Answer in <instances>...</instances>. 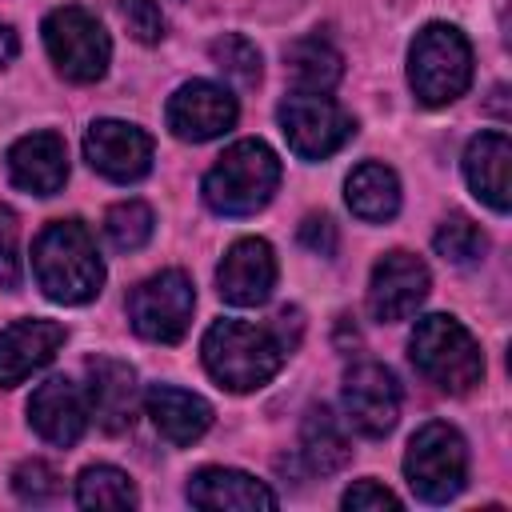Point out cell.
Wrapping results in <instances>:
<instances>
[{"label": "cell", "instance_id": "obj_1", "mask_svg": "<svg viewBox=\"0 0 512 512\" xmlns=\"http://www.w3.org/2000/svg\"><path fill=\"white\" fill-rule=\"evenodd\" d=\"M292 316L296 312L284 308L276 316V324L216 320L200 340V356H204L208 376L228 392H256L260 384H268L284 368V360L296 344V336H288Z\"/></svg>", "mask_w": 512, "mask_h": 512}, {"label": "cell", "instance_id": "obj_2", "mask_svg": "<svg viewBox=\"0 0 512 512\" xmlns=\"http://www.w3.org/2000/svg\"><path fill=\"white\" fill-rule=\"evenodd\" d=\"M32 276L56 304H88L104 284V260L80 220H52L32 244Z\"/></svg>", "mask_w": 512, "mask_h": 512}, {"label": "cell", "instance_id": "obj_3", "mask_svg": "<svg viewBox=\"0 0 512 512\" xmlns=\"http://www.w3.org/2000/svg\"><path fill=\"white\" fill-rule=\"evenodd\" d=\"M408 356H412V368L428 384H436L440 392H452V396H464L484 380L480 344L456 316H444V312L416 320V328L408 336Z\"/></svg>", "mask_w": 512, "mask_h": 512}, {"label": "cell", "instance_id": "obj_4", "mask_svg": "<svg viewBox=\"0 0 512 512\" xmlns=\"http://www.w3.org/2000/svg\"><path fill=\"white\" fill-rule=\"evenodd\" d=\"M280 184V160L264 140H236L208 168L200 192L204 204L220 216H252L260 212Z\"/></svg>", "mask_w": 512, "mask_h": 512}, {"label": "cell", "instance_id": "obj_5", "mask_svg": "<svg viewBox=\"0 0 512 512\" xmlns=\"http://www.w3.org/2000/svg\"><path fill=\"white\" fill-rule=\"evenodd\" d=\"M408 84L420 104L440 108L472 84V44L456 24H424L408 48Z\"/></svg>", "mask_w": 512, "mask_h": 512}, {"label": "cell", "instance_id": "obj_6", "mask_svg": "<svg viewBox=\"0 0 512 512\" xmlns=\"http://www.w3.org/2000/svg\"><path fill=\"white\" fill-rule=\"evenodd\" d=\"M404 480L424 504H448L452 496H460L468 484L464 436L444 420L420 424L404 452Z\"/></svg>", "mask_w": 512, "mask_h": 512}, {"label": "cell", "instance_id": "obj_7", "mask_svg": "<svg viewBox=\"0 0 512 512\" xmlns=\"http://www.w3.org/2000/svg\"><path fill=\"white\" fill-rule=\"evenodd\" d=\"M40 32H44L48 60L56 64V72L64 80H72V84H96L108 72L112 40H108L104 24L88 8H76V4L52 8L44 16Z\"/></svg>", "mask_w": 512, "mask_h": 512}, {"label": "cell", "instance_id": "obj_8", "mask_svg": "<svg viewBox=\"0 0 512 512\" xmlns=\"http://www.w3.org/2000/svg\"><path fill=\"white\" fill-rule=\"evenodd\" d=\"M280 132L300 160H324L356 136V120L324 92H292L276 108Z\"/></svg>", "mask_w": 512, "mask_h": 512}, {"label": "cell", "instance_id": "obj_9", "mask_svg": "<svg viewBox=\"0 0 512 512\" xmlns=\"http://www.w3.org/2000/svg\"><path fill=\"white\" fill-rule=\"evenodd\" d=\"M192 308H196V288L180 268H164L140 280L128 296L132 332L152 344H176L192 324Z\"/></svg>", "mask_w": 512, "mask_h": 512}, {"label": "cell", "instance_id": "obj_10", "mask_svg": "<svg viewBox=\"0 0 512 512\" xmlns=\"http://www.w3.org/2000/svg\"><path fill=\"white\" fill-rule=\"evenodd\" d=\"M164 120H168V132H172L176 140L204 144V140L224 136V132L236 124V96H232L224 84L188 80V84H180V88L168 96Z\"/></svg>", "mask_w": 512, "mask_h": 512}, {"label": "cell", "instance_id": "obj_11", "mask_svg": "<svg viewBox=\"0 0 512 512\" xmlns=\"http://www.w3.org/2000/svg\"><path fill=\"white\" fill-rule=\"evenodd\" d=\"M428 288H432V276H428V264L420 256H412L404 248L384 252L372 268V280H368V312L380 324L408 320L424 304Z\"/></svg>", "mask_w": 512, "mask_h": 512}, {"label": "cell", "instance_id": "obj_12", "mask_svg": "<svg viewBox=\"0 0 512 512\" xmlns=\"http://www.w3.org/2000/svg\"><path fill=\"white\" fill-rule=\"evenodd\" d=\"M344 420L360 432V436H388L400 420V384L396 376L376 364V360H364V364H352L348 376H344Z\"/></svg>", "mask_w": 512, "mask_h": 512}, {"label": "cell", "instance_id": "obj_13", "mask_svg": "<svg viewBox=\"0 0 512 512\" xmlns=\"http://www.w3.org/2000/svg\"><path fill=\"white\" fill-rule=\"evenodd\" d=\"M84 160L112 184H132L152 168V136L128 120H92L84 132Z\"/></svg>", "mask_w": 512, "mask_h": 512}, {"label": "cell", "instance_id": "obj_14", "mask_svg": "<svg viewBox=\"0 0 512 512\" xmlns=\"http://www.w3.org/2000/svg\"><path fill=\"white\" fill-rule=\"evenodd\" d=\"M276 288V252L268 240L260 236H244L236 240L220 268H216V292L220 300L236 304V308H252V304H264Z\"/></svg>", "mask_w": 512, "mask_h": 512}, {"label": "cell", "instance_id": "obj_15", "mask_svg": "<svg viewBox=\"0 0 512 512\" xmlns=\"http://www.w3.org/2000/svg\"><path fill=\"white\" fill-rule=\"evenodd\" d=\"M92 412H88V396L80 384H72L68 376H52L44 380L32 400H28V424L36 428L40 440L56 444V448H68L84 436Z\"/></svg>", "mask_w": 512, "mask_h": 512}, {"label": "cell", "instance_id": "obj_16", "mask_svg": "<svg viewBox=\"0 0 512 512\" xmlns=\"http://www.w3.org/2000/svg\"><path fill=\"white\" fill-rule=\"evenodd\" d=\"M84 372H88V412H92V420L104 428V432H124V428H132V420H136V372H132V364H124V360H112V356H92L88 364H84Z\"/></svg>", "mask_w": 512, "mask_h": 512}, {"label": "cell", "instance_id": "obj_17", "mask_svg": "<svg viewBox=\"0 0 512 512\" xmlns=\"http://www.w3.org/2000/svg\"><path fill=\"white\" fill-rule=\"evenodd\" d=\"M68 332L56 320H16L0 332V388L24 384L32 372H40L60 348Z\"/></svg>", "mask_w": 512, "mask_h": 512}, {"label": "cell", "instance_id": "obj_18", "mask_svg": "<svg viewBox=\"0 0 512 512\" xmlns=\"http://www.w3.org/2000/svg\"><path fill=\"white\" fill-rule=\"evenodd\" d=\"M8 176L20 192L52 196L68 180V144L56 132H28L8 148Z\"/></svg>", "mask_w": 512, "mask_h": 512}, {"label": "cell", "instance_id": "obj_19", "mask_svg": "<svg viewBox=\"0 0 512 512\" xmlns=\"http://www.w3.org/2000/svg\"><path fill=\"white\" fill-rule=\"evenodd\" d=\"M188 500L196 508H212V512H220V508L256 512V508H276L280 504L276 492L264 480H256L240 468H220V464H208V468L188 476Z\"/></svg>", "mask_w": 512, "mask_h": 512}, {"label": "cell", "instance_id": "obj_20", "mask_svg": "<svg viewBox=\"0 0 512 512\" xmlns=\"http://www.w3.org/2000/svg\"><path fill=\"white\" fill-rule=\"evenodd\" d=\"M144 408L156 424V432L176 444V448H188L196 444L208 424H212V404L196 392H184V388H172V384H152L144 392Z\"/></svg>", "mask_w": 512, "mask_h": 512}, {"label": "cell", "instance_id": "obj_21", "mask_svg": "<svg viewBox=\"0 0 512 512\" xmlns=\"http://www.w3.org/2000/svg\"><path fill=\"white\" fill-rule=\"evenodd\" d=\"M508 164H512V144L504 132H480L464 148L468 188L492 212H508Z\"/></svg>", "mask_w": 512, "mask_h": 512}, {"label": "cell", "instance_id": "obj_22", "mask_svg": "<svg viewBox=\"0 0 512 512\" xmlns=\"http://www.w3.org/2000/svg\"><path fill=\"white\" fill-rule=\"evenodd\" d=\"M344 200H348L352 216H360L368 224H384L400 212V180L388 164L364 160L360 168H352V176L344 184Z\"/></svg>", "mask_w": 512, "mask_h": 512}, {"label": "cell", "instance_id": "obj_23", "mask_svg": "<svg viewBox=\"0 0 512 512\" xmlns=\"http://www.w3.org/2000/svg\"><path fill=\"white\" fill-rule=\"evenodd\" d=\"M284 72L296 92H332L344 76V56L324 36H300L284 48Z\"/></svg>", "mask_w": 512, "mask_h": 512}, {"label": "cell", "instance_id": "obj_24", "mask_svg": "<svg viewBox=\"0 0 512 512\" xmlns=\"http://www.w3.org/2000/svg\"><path fill=\"white\" fill-rule=\"evenodd\" d=\"M300 452H304V460H308L312 472L332 476V472H340L348 464L352 444H348L340 420L328 408H308L304 428H300Z\"/></svg>", "mask_w": 512, "mask_h": 512}, {"label": "cell", "instance_id": "obj_25", "mask_svg": "<svg viewBox=\"0 0 512 512\" xmlns=\"http://www.w3.org/2000/svg\"><path fill=\"white\" fill-rule=\"evenodd\" d=\"M76 504L80 508H136L140 496L128 472L112 464H92L76 476Z\"/></svg>", "mask_w": 512, "mask_h": 512}, {"label": "cell", "instance_id": "obj_26", "mask_svg": "<svg viewBox=\"0 0 512 512\" xmlns=\"http://www.w3.org/2000/svg\"><path fill=\"white\" fill-rule=\"evenodd\" d=\"M208 56H212V64H216L232 84H240V88H256V84H260L264 64H260V48H256L248 36H240V32L216 36V40L208 44Z\"/></svg>", "mask_w": 512, "mask_h": 512}, {"label": "cell", "instance_id": "obj_27", "mask_svg": "<svg viewBox=\"0 0 512 512\" xmlns=\"http://www.w3.org/2000/svg\"><path fill=\"white\" fill-rule=\"evenodd\" d=\"M152 224H156V216H152V208L144 200H120V204H112L104 212V236H108V244L116 252L144 248L148 236H152Z\"/></svg>", "mask_w": 512, "mask_h": 512}, {"label": "cell", "instance_id": "obj_28", "mask_svg": "<svg viewBox=\"0 0 512 512\" xmlns=\"http://www.w3.org/2000/svg\"><path fill=\"white\" fill-rule=\"evenodd\" d=\"M432 248H436V256H444L448 264H472V260L488 248V240H484V232H480V224H476L472 216L452 212V216L440 220V228H436V236H432Z\"/></svg>", "mask_w": 512, "mask_h": 512}, {"label": "cell", "instance_id": "obj_29", "mask_svg": "<svg viewBox=\"0 0 512 512\" xmlns=\"http://www.w3.org/2000/svg\"><path fill=\"white\" fill-rule=\"evenodd\" d=\"M12 492L28 504H48L60 496V472L48 460H24L12 472Z\"/></svg>", "mask_w": 512, "mask_h": 512}, {"label": "cell", "instance_id": "obj_30", "mask_svg": "<svg viewBox=\"0 0 512 512\" xmlns=\"http://www.w3.org/2000/svg\"><path fill=\"white\" fill-rule=\"evenodd\" d=\"M20 284V224L16 212L0 204V288L12 292Z\"/></svg>", "mask_w": 512, "mask_h": 512}, {"label": "cell", "instance_id": "obj_31", "mask_svg": "<svg viewBox=\"0 0 512 512\" xmlns=\"http://www.w3.org/2000/svg\"><path fill=\"white\" fill-rule=\"evenodd\" d=\"M120 16L140 44H156L164 36V16L156 0H120Z\"/></svg>", "mask_w": 512, "mask_h": 512}, {"label": "cell", "instance_id": "obj_32", "mask_svg": "<svg viewBox=\"0 0 512 512\" xmlns=\"http://www.w3.org/2000/svg\"><path fill=\"white\" fill-rule=\"evenodd\" d=\"M340 504H344L348 512H380V508H400V496L388 492V488L376 484V480H356V484L340 496Z\"/></svg>", "mask_w": 512, "mask_h": 512}, {"label": "cell", "instance_id": "obj_33", "mask_svg": "<svg viewBox=\"0 0 512 512\" xmlns=\"http://www.w3.org/2000/svg\"><path fill=\"white\" fill-rule=\"evenodd\" d=\"M300 244L308 252H316V256H332L336 252V228H332V220L328 216H308L300 224Z\"/></svg>", "mask_w": 512, "mask_h": 512}, {"label": "cell", "instance_id": "obj_34", "mask_svg": "<svg viewBox=\"0 0 512 512\" xmlns=\"http://www.w3.org/2000/svg\"><path fill=\"white\" fill-rule=\"evenodd\" d=\"M16 52H20V40H16V32H12L8 24H0V68H4V64H8Z\"/></svg>", "mask_w": 512, "mask_h": 512}]
</instances>
